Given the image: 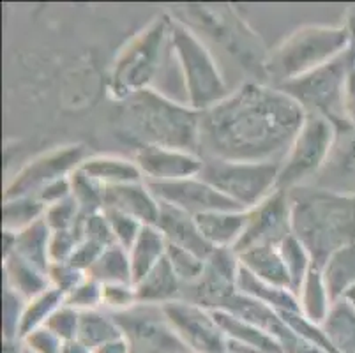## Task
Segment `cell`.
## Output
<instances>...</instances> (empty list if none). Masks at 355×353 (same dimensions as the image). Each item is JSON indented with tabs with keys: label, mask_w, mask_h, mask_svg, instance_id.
<instances>
[{
	"label": "cell",
	"mask_w": 355,
	"mask_h": 353,
	"mask_svg": "<svg viewBox=\"0 0 355 353\" xmlns=\"http://www.w3.org/2000/svg\"><path fill=\"white\" fill-rule=\"evenodd\" d=\"M306 117V110L282 89L244 83L202 112L200 152L216 160L282 163Z\"/></svg>",
	"instance_id": "obj_1"
},
{
	"label": "cell",
	"mask_w": 355,
	"mask_h": 353,
	"mask_svg": "<svg viewBox=\"0 0 355 353\" xmlns=\"http://www.w3.org/2000/svg\"><path fill=\"white\" fill-rule=\"evenodd\" d=\"M117 129L141 147L180 148L200 154L202 113L154 89L131 94L119 101Z\"/></svg>",
	"instance_id": "obj_2"
},
{
	"label": "cell",
	"mask_w": 355,
	"mask_h": 353,
	"mask_svg": "<svg viewBox=\"0 0 355 353\" xmlns=\"http://www.w3.org/2000/svg\"><path fill=\"white\" fill-rule=\"evenodd\" d=\"M292 209V233L316 267L343 246L355 242V191L318 189L299 186L288 191Z\"/></svg>",
	"instance_id": "obj_3"
},
{
	"label": "cell",
	"mask_w": 355,
	"mask_h": 353,
	"mask_svg": "<svg viewBox=\"0 0 355 353\" xmlns=\"http://www.w3.org/2000/svg\"><path fill=\"white\" fill-rule=\"evenodd\" d=\"M352 48L347 25H304L267 55L266 76L274 87L304 76Z\"/></svg>",
	"instance_id": "obj_4"
},
{
	"label": "cell",
	"mask_w": 355,
	"mask_h": 353,
	"mask_svg": "<svg viewBox=\"0 0 355 353\" xmlns=\"http://www.w3.org/2000/svg\"><path fill=\"white\" fill-rule=\"evenodd\" d=\"M170 19L161 15L138 32L115 58L110 71L108 90L115 101H124L131 94L153 89L172 53Z\"/></svg>",
	"instance_id": "obj_5"
},
{
	"label": "cell",
	"mask_w": 355,
	"mask_h": 353,
	"mask_svg": "<svg viewBox=\"0 0 355 353\" xmlns=\"http://www.w3.org/2000/svg\"><path fill=\"white\" fill-rule=\"evenodd\" d=\"M170 41L182 76L186 103L196 112H205L230 94L216 58L198 35L180 21L170 19Z\"/></svg>",
	"instance_id": "obj_6"
},
{
	"label": "cell",
	"mask_w": 355,
	"mask_h": 353,
	"mask_svg": "<svg viewBox=\"0 0 355 353\" xmlns=\"http://www.w3.org/2000/svg\"><path fill=\"white\" fill-rule=\"evenodd\" d=\"M277 175L279 161L248 163L203 157L200 177L242 210H250L277 189Z\"/></svg>",
	"instance_id": "obj_7"
},
{
	"label": "cell",
	"mask_w": 355,
	"mask_h": 353,
	"mask_svg": "<svg viewBox=\"0 0 355 353\" xmlns=\"http://www.w3.org/2000/svg\"><path fill=\"white\" fill-rule=\"evenodd\" d=\"M355 62V50L350 48L332 62L277 87L293 97L306 113H316L332 122L336 129H350L341 112V94L348 69Z\"/></svg>",
	"instance_id": "obj_8"
},
{
	"label": "cell",
	"mask_w": 355,
	"mask_h": 353,
	"mask_svg": "<svg viewBox=\"0 0 355 353\" xmlns=\"http://www.w3.org/2000/svg\"><path fill=\"white\" fill-rule=\"evenodd\" d=\"M336 126L329 119L308 113L301 131L279 163L277 189L290 191L320 170L336 141Z\"/></svg>",
	"instance_id": "obj_9"
},
{
	"label": "cell",
	"mask_w": 355,
	"mask_h": 353,
	"mask_svg": "<svg viewBox=\"0 0 355 353\" xmlns=\"http://www.w3.org/2000/svg\"><path fill=\"white\" fill-rule=\"evenodd\" d=\"M168 323L189 353H227V336L214 311L191 300L179 299L164 304Z\"/></svg>",
	"instance_id": "obj_10"
},
{
	"label": "cell",
	"mask_w": 355,
	"mask_h": 353,
	"mask_svg": "<svg viewBox=\"0 0 355 353\" xmlns=\"http://www.w3.org/2000/svg\"><path fill=\"white\" fill-rule=\"evenodd\" d=\"M87 160L83 145L73 144L51 148L28 161L6 186L4 198L35 196L55 180L71 177Z\"/></svg>",
	"instance_id": "obj_11"
},
{
	"label": "cell",
	"mask_w": 355,
	"mask_h": 353,
	"mask_svg": "<svg viewBox=\"0 0 355 353\" xmlns=\"http://www.w3.org/2000/svg\"><path fill=\"white\" fill-rule=\"evenodd\" d=\"M124 338L137 353H189L168 323L161 306L137 304L115 315Z\"/></svg>",
	"instance_id": "obj_12"
},
{
	"label": "cell",
	"mask_w": 355,
	"mask_h": 353,
	"mask_svg": "<svg viewBox=\"0 0 355 353\" xmlns=\"http://www.w3.org/2000/svg\"><path fill=\"white\" fill-rule=\"evenodd\" d=\"M292 235V209L288 191L276 189L263 202L248 210V221L234 251L242 252L257 246H279Z\"/></svg>",
	"instance_id": "obj_13"
},
{
	"label": "cell",
	"mask_w": 355,
	"mask_h": 353,
	"mask_svg": "<svg viewBox=\"0 0 355 353\" xmlns=\"http://www.w3.org/2000/svg\"><path fill=\"white\" fill-rule=\"evenodd\" d=\"M241 276L239 255L232 248H214L205 258L203 276L191 286H186L189 293L182 299L200 304L207 309H221L232 295L237 293Z\"/></svg>",
	"instance_id": "obj_14"
},
{
	"label": "cell",
	"mask_w": 355,
	"mask_h": 353,
	"mask_svg": "<svg viewBox=\"0 0 355 353\" xmlns=\"http://www.w3.org/2000/svg\"><path fill=\"white\" fill-rule=\"evenodd\" d=\"M159 203H166L191 216L216 210H242L202 177L175 180V182H147Z\"/></svg>",
	"instance_id": "obj_15"
},
{
	"label": "cell",
	"mask_w": 355,
	"mask_h": 353,
	"mask_svg": "<svg viewBox=\"0 0 355 353\" xmlns=\"http://www.w3.org/2000/svg\"><path fill=\"white\" fill-rule=\"evenodd\" d=\"M145 182H175L198 177L203 170L202 154L180 148L141 147L135 154Z\"/></svg>",
	"instance_id": "obj_16"
},
{
	"label": "cell",
	"mask_w": 355,
	"mask_h": 353,
	"mask_svg": "<svg viewBox=\"0 0 355 353\" xmlns=\"http://www.w3.org/2000/svg\"><path fill=\"white\" fill-rule=\"evenodd\" d=\"M214 316L227 336V353H283L274 336L228 311L216 309Z\"/></svg>",
	"instance_id": "obj_17"
},
{
	"label": "cell",
	"mask_w": 355,
	"mask_h": 353,
	"mask_svg": "<svg viewBox=\"0 0 355 353\" xmlns=\"http://www.w3.org/2000/svg\"><path fill=\"white\" fill-rule=\"evenodd\" d=\"M159 207L161 203L157 202L145 180L106 187L105 191V209L119 210L128 216H133L144 225H156Z\"/></svg>",
	"instance_id": "obj_18"
},
{
	"label": "cell",
	"mask_w": 355,
	"mask_h": 353,
	"mask_svg": "<svg viewBox=\"0 0 355 353\" xmlns=\"http://www.w3.org/2000/svg\"><path fill=\"white\" fill-rule=\"evenodd\" d=\"M156 226L161 230L168 244L188 249V251L200 255L202 258H207L211 255L212 248L205 242L198 228V223L191 214L175 209L172 205H166V203H161Z\"/></svg>",
	"instance_id": "obj_19"
},
{
	"label": "cell",
	"mask_w": 355,
	"mask_h": 353,
	"mask_svg": "<svg viewBox=\"0 0 355 353\" xmlns=\"http://www.w3.org/2000/svg\"><path fill=\"white\" fill-rule=\"evenodd\" d=\"M203 239L214 248H232L241 241L248 221V210H216L196 216Z\"/></svg>",
	"instance_id": "obj_20"
},
{
	"label": "cell",
	"mask_w": 355,
	"mask_h": 353,
	"mask_svg": "<svg viewBox=\"0 0 355 353\" xmlns=\"http://www.w3.org/2000/svg\"><path fill=\"white\" fill-rule=\"evenodd\" d=\"M241 268L263 283L292 290L290 276L277 246H257L239 252Z\"/></svg>",
	"instance_id": "obj_21"
},
{
	"label": "cell",
	"mask_w": 355,
	"mask_h": 353,
	"mask_svg": "<svg viewBox=\"0 0 355 353\" xmlns=\"http://www.w3.org/2000/svg\"><path fill=\"white\" fill-rule=\"evenodd\" d=\"M135 290H137L138 304H148V306H164L182 299V284L166 258L141 279H138L135 283Z\"/></svg>",
	"instance_id": "obj_22"
},
{
	"label": "cell",
	"mask_w": 355,
	"mask_h": 353,
	"mask_svg": "<svg viewBox=\"0 0 355 353\" xmlns=\"http://www.w3.org/2000/svg\"><path fill=\"white\" fill-rule=\"evenodd\" d=\"M80 168L103 187L144 182V175L137 161L125 160L121 155H90Z\"/></svg>",
	"instance_id": "obj_23"
},
{
	"label": "cell",
	"mask_w": 355,
	"mask_h": 353,
	"mask_svg": "<svg viewBox=\"0 0 355 353\" xmlns=\"http://www.w3.org/2000/svg\"><path fill=\"white\" fill-rule=\"evenodd\" d=\"M295 295L299 313L311 323L322 327L334 300H332L331 293H329V288L325 284L320 268L313 267L308 272V276L304 277L299 290L295 291Z\"/></svg>",
	"instance_id": "obj_24"
},
{
	"label": "cell",
	"mask_w": 355,
	"mask_h": 353,
	"mask_svg": "<svg viewBox=\"0 0 355 353\" xmlns=\"http://www.w3.org/2000/svg\"><path fill=\"white\" fill-rule=\"evenodd\" d=\"M168 242L156 225H145L135 244L129 248V260L135 283L166 258Z\"/></svg>",
	"instance_id": "obj_25"
},
{
	"label": "cell",
	"mask_w": 355,
	"mask_h": 353,
	"mask_svg": "<svg viewBox=\"0 0 355 353\" xmlns=\"http://www.w3.org/2000/svg\"><path fill=\"white\" fill-rule=\"evenodd\" d=\"M4 279L6 288L18 293L25 300L40 295V293L50 288L46 272L28 264L27 260L18 257L16 252L4 258Z\"/></svg>",
	"instance_id": "obj_26"
},
{
	"label": "cell",
	"mask_w": 355,
	"mask_h": 353,
	"mask_svg": "<svg viewBox=\"0 0 355 353\" xmlns=\"http://www.w3.org/2000/svg\"><path fill=\"white\" fill-rule=\"evenodd\" d=\"M322 270L332 300H341L352 286H355V242L334 251L324 261Z\"/></svg>",
	"instance_id": "obj_27"
},
{
	"label": "cell",
	"mask_w": 355,
	"mask_h": 353,
	"mask_svg": "<svg viewBox=\"0 0 355 353\" xmlns=\"http://www.w3.org/2000/svg\"><path fill=\"white\" fill-rule=\"evenodd\" d=\"M322 330L332 352L355 353V311L345 300L332 304Z\"/></svg>",
	"instance_id": "obj_28"
},
{
	"label": "cell",
	"mask_w": 355,
	"mask_h": 353,
	"mask_svg": "<svg viewBox=\"0 0 355 353\" xmlns=\"http://www.w3.org/2000/svg\"><path fill=\"white\" fill-rule=\"evenodd\" d=\"M237 290L244 295L251 297V299L258 300V302L266 304V306L272 307L276 313L283 315V313H290V311H299L297 306V295L288 288L274 286V284L263 283V281L257 279L246 270L241 268V276H239Z\"/></svg>",
	"instance_id": "obj_29"
},
{
	"label": "cell",
	"mask_w": 355,
	"mask_h": 353,
	"mask_svg": "<svg viewBox=\"0 0 355 353\" xmlns=\"http://www.w3.org/2000/svg\"><path fill=\"white\" fill-rule=\"evenodd\" d=\"M87 276L101 283L103 286L105 284H135L129 251L119 244L110 246L101 252L98 261L87 272Z\"/></svg>",
	"instance_id": "obj_30"
},
{
	"label": "cell",
	"mask_w": 355,
	"mask_h": 353,
	"mask_svg": "<svg viewBox=\"0 0 355 353\" xmlns=\"http://www.w3.org/2000/svg\"><path fill=\"white\" fill-rule=\"evenodd\" d=\"M50 237L51 230L44 223V218L35 225L28 226L24 232L16 233L15 252L34 267L41 268L48 274L50 268Z\"/></svg>",
	"instance_id": "obj_31"
},
{
	"label": "cell",
	"mask_w": 355,
	"mask_h": 353,
	"mask_svg": "<svg viewBox=\"0 0 355 353\" xmlns=\"http://www.w3.org/2000/svg\"><path fill=\"white\" fill-rule=\"evenodd\" d=\"M119 338H124V332H122L114 313H110L106 309H94L82 313L78 339L85 343L92 352L98 350L99 346L115 341Z\"/></svg>",
	"instance_id": "obj_32"
},
{
	"label": "cell",
	"mask_w": 355,
	"mask_h": 353,
	"mask_svg": "<svg viewBox=\"0 0 355 353\" xmlns=\"http://www.w3.org/2000/svg\"><path fill=\"white\" fill-rule=\"evenodd\" d=\"M64 304V295L60 291L48 288L40 295L32 297L25 302L24 313L20 318V327H18V338L24 339L25 336L34 332V330L46 327L48 320L51 318L55 311Z\"/></svg>",
	"instance_id": "obj_33"
},
{
	"label": "cell",
	"mask_w": 355,
	"mask_h": 353,
	"mask_svg": "<svg viewBox=\"0 0 355 353\" xmlns=\"http://www.w3.org/2000/svg\"><path fill=\"white\" fill-rule=\"evenodd\" d=\"M46 207L40 202L37 196H18V198H4L2 207V230L20 233L28 226L35 225L44 218Z\"/></svg>",
	"instance_id": "obj_34"
},
{
	"label": "cell",
	"mask_w": 355,
	"mask_h": 353,
	"mask_svg": "<svg viewBox=\"0 0 355 353\" xmlns=\"http://www.w3.org/2000/svg\"><path fill=\"white\" fill-rule=\"evenodd\" d=\"M277 248H279L283 264H285L286 272H288L292 291L295 293L299 290V286H301L302 281H304V277L308 276V272L313 267H316V265L313 261V257L309 255V251L306 249V246L293 233L288 235Z\"/></svg>",
	"instance_id": "obj_35"
},
{
	"label": "cell",
	"mask_w": 355,
	"mask_h": 353,
	"mask_svg": "<svg viewBox=\"0 0 355 353\" xmlns=\"http://www.w3.org/2000/svg\"><path fill=\"white\" fill-rule=\"evenodd\" d=\"M105 191L106 187L90 179L82 168L71 175V196L82 210L83 218L105 209Z\"/></svg>",
	"instance_id": "obj_36"
},
{
	"label": "cell",
	"mask_w": 355,
	"mask_h": 353,
	"mask_svg": "<svg viewBox=\"0 0 355 353\" xmlns=\"http://www.w3.org/2000/svg\"><path fill=\"white\" fill-rule=\"evenodd\" d=\"M166 260L172 270L175 272V276L179 277L182 288L195 284L205 270V258L179 246L168 244Z\"/></svg>",
	"instance_id": "obj_37"
},
{
	"label": "cell",
	"mask_w": 355,
	"mask_h": 353,
	"mask_svg": "<svg viewBox=\"0 0 355 353\" xmlns=\"http://www.w3.org/2000/svg\"><path fill=\"white\" fill-rule=\"evenodd\" d=\"M83 214L73 196H69L64 202L55 203L48 207L44 212V223L51 232H64V230H76L82 226Z\"/></svg>",
	"instance_id": "obj_38"
},
{
	"label": "cell",
	"mask_w": 355,
	"mask_h": 353,
	"mask_svg": "<svg viewBox=\"0 0 355 353\" xmlns=\"http://www.w3.org/2000/svg\"><path fill=\"white\" fill-rule=\"evenodd\" d=\"M64 304L74 307L80 313L103 309V284L87 276L78 286L64 297Z\"/></svg>",
	"instance_id": "obj_39"
},
{
	"label": "cell",
	"mask_w": 355,
	"mask_h": 353,
	"mask_svg": "<svg viewBox=\"0 0 355 353\" xmlns=\"http://www.w3.org/2000/svg\"><path fill=\"white\" fill-rule=\"evenodd\" d=\"M105 214L106 218H108L112 233H114L115 244L129 251V248L135 244V241L138 239L145 225L138 221V219H135L133 216H128V214L119 212V210L105 209Z\"/></svg>",
	"instance_id": "obj_40"
},
{
	"label": "cell",
	"mask_w": 355,
	"mask_h": 353,
	"mask_svg": "<svg viewBox=\"0 0 355 353\" xmlns=\"http://www.w3.org/2000/svg\"><path fill=\"white\" fill-rule=\"evenodd\" d=\"M80 320H82V313L80 311L67 306V304H62L51 315V318L48 320L46 327L57 338L62 339L64 343L73 341V339H78Z\"/></svg>",
	"instance_id": "obj_41"
},
{
	"label": "cell",
	"mask_w": 355,
	"mask_h": 353,
	"mask_svg": "<svg viewBox=\"0 0 355 353\" xmlns=\"http://www.w3.org/2000/svg\"><path fill=\"white\" fill-rule=\"evenodd\" d=\"M138 304L135 284H105L103 286V309L119 315Z\"/></svg>",
	"instance_id": "obj_42"
},
{
	"label": "cell",
	"mask_w": 355,
	"mask_h": 353,
	"mask_svg": "<svg viewBox=\"0 0 355 353\" xmlns=\"http://www.w3.org/2000/svg\"><path fill=\"white\" fill-rule=\"evenodd\" d=\"M87 277L85 272L71 265L69 261H62V264H51L48 268V281H50V288L60 291L64 297L78 286L83 279Z\"/></svg>",
	"instance_id": "obj_43"
},
{
	"label": "cell",
	"mask_w": 355,
	"mask_h": 353,
	"mask_svg": "<svg viewBox=\"0 0 355 353\" xmlns=\"http://www.w3.org/2000/svg\"><path fill=\"white\" fill-rule=\"evenodd\" d=\"M82 239L85 241L94 242V244L101 246V248H110L115 244L114 233L110 228L108 218H106L105 210L96 214H90L82 221Z\"/></svg>",
	"instance_id": "obj_44"
},
{
	"label": "cell",
	"mask_w": 355,
	"mask_h": 353,
	"mask_svg": "<svg viewBox=\"0 0 355 353\" xmlns=\"http://www.w3.org/2000/svg\"><path fill=\"white\" fill-rule=\"evenodd\" d=\"M82 241V226L76 230H64V232H51L50 237V261L62 264L69 261L74 249Z\"/></svg>",
	"instance_id": "obj_45"
},
{
	"label": "cell",
	"mask_w": 355,
	"mask_h": 353,
	"mask_svg": "<svg viewBox=\"0 0 355 353\" xmlns=\"http://www.w3.org/2000/svg\"><path fill=\"white\" fill-rule=\"evenodd\" d=\"M27 300L21 299L18 293L6 288L4 293V339H20L18 338V327H20L21 313Z\"/></svg>",
	"instance_id": "obj_46"
},
{
	"label": "cell",
	"mask_w": 355,
	"mask_h": 353,
	"mask_svg": "<svg viewBox=\"0 0 355 353\" xmlns=\"http://www.w3.org/2000/svg\"><path fill=\"white\" fill-rule=\"evenodd\" d=\"M21 345L31 353H60L64 341L51 332L48 327L34 330L21 339Z\"/></svg>",
	"instance_id": "obj_47"
},
{
	"label": "cell",
	"mask_w": 355,
	"mask_h": 353,
	"mask_svg": "<svg viewBox=\"0 0 355 353\" xmlns=\"http://www.w3.org/2000/svg\"><path fill=\"white\" fill-rule=\"evenodd\" d=\"M106 248H101V246L94 244V242L85 241L82 239L78 244V248L74 249L73 257H71L69 264L74 265L76 268H80L82 272H89L92 268V265L98 261V258L101 257V252L105 251Z\"/></svg>",
	"instance_id": "obj_48"
},
{
	"label": "cell",
	"mask_w": 355,
	"mask_h": 353,
	"mask_svg": "<svg viewBox=\"0 0 355 353\" xmlns=\"http://www.w3.org/2000/svg\"><path fill=\"white\" fill-rule=\"evenodd\" d=\"M341 112L348 128L355 129V62L348 69L341 94Z\"/></svg>",
	"instance_id": "obj_49"
},
{
	"label": "cell",
	"mask_w": 355,
	"mask_h": 353,
	"mask_svg": "<svg viewBox=\"0 0 355 353\" xmlns=\"http://www.w3.org/2000/svg\"><path fill=\"white\" fill-rule=\"evenodd\" d=\"M40 202L43 203L44 207H51L55 203L64 202L71 196V177H66V179H60V180H55V182L48 184L46 187L40 191V193L35 194Z\"/></svg>",
	"instance_id": "obj_50"
},
{
	"label": "cell",
	"mask_w": 355,
	"mask_h": 353,
	"mask_svg": "<svg viewBox=\"0 0 355 353\" xmlns=\"http://www.w3.org/2000/svg\"><path fill=\"white\" fill-rule=\"evenodd\" d=\"M94 353H133V346L125 338H119L99 346L98 350H94Z\"/></svg>",
	"instance_id": "obj_51"
},
{
	"label": "cell",
	"mask_w": 355,
	"mask_h": 353,
	"mask_svg": "<svg viewBox=\"0 0 355 353\" xmlns=\"http://www.w3.org/2000/svg\"><path fill=\"white\" fill-rule=\"evenodd\" d=\"M60 353H94L85 343H82L80 339H73V341H66L60 348Z\"/></svg>",
	"instance_id": "obj_52"
},
{
	"label": "cell",
	"mask_w": 355,
	"mask_h": 353,
	"mask_svg": "<svg viewBox=\"0 0 355 353\" xmlns=\"http://www.w3.org/2000/svg\"><path fill=\"white\" fill-rule=\"evenodd\" d=\"M4 353H24L21 339H4Z\"/></svg>",
	"instance_id": "obj_53"
},
{
	"label": "cell",
	"mask_w": 355,
	"mask_h": 353,
	"mask_svg": "<svg viewBox=\"0 0 355 353\" xmlns=\"http://www.w3.org/2000/svg\"><path fill=\"white\" fill-rule=\"evenodd\" d=\"M348 27V32H350V37H352V48L355 50V6L352 8L350 16H348V24H345Z\"/></svg>",
	"instance_id": "obj_54"
},
{
	"label": "cell",
	"mask_w": 355,
	"mask_h": 353,
	"mask_svg": "<svg viewBox=\"0 0 355 353\" xmlns=\"http://www.w3.org/2000/svg\"><path fill=\"white\" fill-rule=\"evenodd\" d=\"M341 300H345V302H347L348 306H350L352 309L355 311V286H352L350 290H348L347 293H345V297Z\"/></svg>",
	"instance_id": "obj_55"
},
{
	"label": "cell",
	"mask_w": 355,
	"mask_h": 353,
	"mask_svg": "<svg viewBox=\"0 0 355 353\" xmlns=\"http://www.w3.org/2000/svg\"><path fill=\"white\" fill-rule=\"evenodd\" d=\"M24 353H31V352H27V350H25V348H24Z\"/></svg>",
	"instance_id": "obj_56"
},
{
	"label": "cell",
	"mask_w": 355,
	"mask_h": 353,
	"mask_svg": "<svg viewBox=\"0 0 355 353\" xmlns=\"http://www.w3.org/2000/svg\"><path fill=\"white\" fill-rule=\"evenodd\" d=\"M133 353H137V352H133Z\"/></svg>",
	"instance_id": "obj_57"
}]
</instances>
